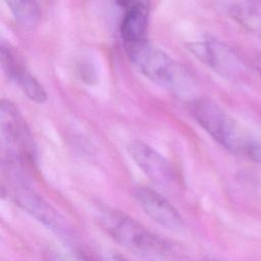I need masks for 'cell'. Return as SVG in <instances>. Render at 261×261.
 I'll list each match as a JSON object with an SVG mask.
<instances>
[{
  "instance_id": "obj_12",
  "label": "cell",
  "mask_w": 261,
  "mask_h": 261,
  "mask_svg": "<svg viewBox=\"0 0 261 261\" xmlns=\"http://www.w3.org/2000/svg\"><path fill=\"white\" fill-rule=\"evenodd\" d=\"M18 24L32 29L41 18V7L38 0H4Z\"/></svg>"
},
{
  "instance_id": "obj_2",
  "label": "cell",
  "mask_w": 261,
  "mask_h": 261,
  "mask_svg": "<svg viewBox=\"0 0 261 261\" xmlns=\"http://www.w3.org/2000/svg\"><path fill=\"white\" fill-rule=\"evenodd\" d=\"M132 63L153 83L174 93L191 88V77L185 68L148 40L124 45Z\"/></svg>"
},
{
  "instance_id": "obj_11",
  "label": "cell",
  "mask_w": 261,
  "mask_h": 261,
  "mask_svg": "<svg viewBox=\"0 0 261 261\" xmlns=\"http://www.w3.org/2000/svg\"><path fill=\"white\" fill-rule=\"evenodd\" d=\"M226 13L261 38V0H222Z\"/></svg>"
},
{
  "instance_id": "obj_9",
  "label": "cell",
  "mask_w": 261,
  "mask_h": 261,
  "mask_svg": "<svg viewBox=\"0 0 261 261\" xmlns=\"http://www.w3.org/2000/svg\"><path fill=\"white\" fill-rule=\"evenodd\" d=\"M134 197L144 212L159 225L172 231L184 229L185 222L178 211L156 190L139 187L135 190Z\"/></svg>"
},
{
  "instance_id": "obj_10",
  "label": "cell",
  "mask_w": 261,
  "mask_h": 261,
  "mask_svg": "<svg viewBox=\"0 0 261 261\" xmlns=\"http://www.w3.org/2000/svg\"><path fill=\"white\" fill-rule=\"evenodd\" d=\"M148 13L149 8L146 0H139L126 7L120 24L123 46L147 40Z\"/></svg>"
},
{
  "instance_id": "obj_4",
  "label": "cell",
  "mask_w": 261,
  "mask_h": 261,
  "mask_svg": "<svg viewBox=\"0 0 261 261\" xmlns=\"http://www.w3.org/2000/svg\"><path fill=\"white\" fill-rule=\"evenodd\" d=\"M0 132L2 148L13 163L34 159L35 146L32 134L18 109L8 100L1 102Z\"/></svg>"
},
{
  "instance_id": "obj_13",
  "label": "cell",
  "mask_w": 261,
  "mask_h": 261,
  "mask_svg": "<svg viewBox=\"0 0 261 261\" xmlns=\"http://www.w3.org/2000/svg\"><path fill=\"white\" fill-rule=\"evenodd\" d=\"M44 261H91L87 255L69 246H53L44 253Z\"/></svg>"
},
{
  "instance_id": "obj_6",
  "label": "cell",
  "mask_w": 261,
  "mask_h": 261,
  "mask_svg": "<svg viewBox=\"0 0 261 261\" xmlns=\"http://www.w3.org/2000/svg\"><path fill=\"white\" fill-rule=\"evenodd\" d=\"M10 194L16 205L47 228L64 238L70 234V227L66 219L30 187L17 181Z\"/></svg>"
},
{
  "instance_id": "obj_17",
  "label": "cell",
  "mask_w": 261,
  "mask_h": 261,
  "mask_svg": "<svg viewBox=\"0 0 261 261\" xmlns=\"http://www.w3.org/2000/svg\"><path fill=\"white\" fill-rule=\"evenodd\" d=\"M205 261H220V260H217V259H206Z\"/></svg>"
},
{
  "instance_id": "obj_1",
  "label": "cell",
  "mask_w": 261,
  "mask_h": 261,
  "mask_svg": "<svg viewBox=\"0 0 261 261\" xmlns=\"http://www.w3.org/2000/svg\"><path fill=\"white\" fill-rule=\"evenodd\" d=\"M189 110L215 142L233 154L255 160L261 145V129L246 127L207 98L193 99Z\"/></svg>"
},
{
  "instance_id": "obj_7",
  "label": "cell",
  "mask_w": 261,
  "mask_h": 261,
  "mask_svg": "<svg viewBox=\"0 0 261 261\" xmlns=\"http://www.w3.org/2000/svg\"><path fill=\"white\" fill-rule=\"evenodd\" d=\"M127 153L139 168L155 184L171 188L177 182V174L171 163L151 146L135 141L127 145Z\"/></svg>"
},
{
  "instance_id": "obj_16",
  "label": "cell",
  "mask_w": 261,
  "mask_h": 261,
  "mask_svg": "<svg viewBox=\"0 0 261 261\" xmlns=\"http://www.w3.org/2000/svg\"><path fill=\"white\" fill-rule=\"evenodd\" d=\"M255 67L259 73V75L261 76V55H259L256 60H255Z\"/></svg>"
},
{
  "instance_id": "obj_3",
  "label": "cell",
  "mask_w": 261,
  "mask_h": 261,
  "mask_svg": "<svg viewBox=\"0 0 261 261\" xmlns=\"http://www.w3.org/2000/svg\"><path fill=\"white\" fill-rule=\"evenodd\" d=\"M102 228L121 247L145 257L163 256L167 244L136 219L111 208H102L98 213Z\"/></svg>"
},
{
  "instance_id": "obj_5",
  "label": "cell",
  "mask_w": 261,
  "mask_h": 261,
  "mask_svg": "<svg viewBox=\"0 0 261 261\" xmlns=\"http://www.w3.org/2000/svg\"><path fill=\"white\" fill-rule=\"evenodd\" d=\"M187 49L197 59L206 64L219 75L239 81L245 77L247 66L243 59L226 44L208 39L187 44Z\"/></svg>"
},
{
  "instance_id": "obj_15",
  "label": "cell",
  "mask_w": 261,
  "mask_h": 261,
  "mask_svg": "<svg viewBox=\"0 0 261 261\" xmlns=\"http://www.w3.org/2000/svg\"><path fill=\"white\" fill-rule=\"evenodd\" d=\"M117 1V3L120 5V6H123V7H127V6H129V5H132V4H134V3H136L137 1H139V0H116Z\"/></svg>"
},
{
  "instance_id": "obj_14",
  "label": "cell",
  "mask_w": 261,
  "mask_h": 261,
  "mask_svg": "<svg viewBox=\"0 0 261 261\" xmlns=\"http://www.w3.org/2000/svg\"><path fill=\"white\" fill-rule=\"evenodd\" d=\"M98 261H129V260L116 252L104 251L100 254Z\"/></svg>"
},
{
  "instance_id": "obj_8",
  "label": "cell",
  "mask_w": 261,
  "mask_h": 261,
  "mask_svg": "<svg viewBox=\"0 0 261 261\" xmlns=\"http://www.w3.org/2000/svg\"><path fill=\"white\" fill-rule=\"evenodd\" d=\"M1 67L6 76L17 86L21 92L35 103H45L47 93L43 86L30 72L21 58L6 44H1Z\"/></svg>"
}]
</instances>
